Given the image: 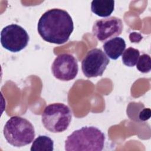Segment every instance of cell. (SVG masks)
Returning a JSON list of instances; mask_svg holds the SVG:
<instances>
[{
  "mask_svg": "<svg viewBox=\"0 0 151 151\" xmlns=\"http://www.w3.org/2000/svg\"><path fill=\"white\" fill-rule=\"evenodd\" d=\"M37 29L42 39L50 43L62 44L69 39L74 29L72 18L65 10L53 8L40 17Z\"/></svg>",
  "mask_w": 151,
  "mask_h": 151,
  "instance_id": "obj_1",
  "label": "cell"
},
{
  "mask_svg": "<svg viewBox=\"0 0 151 151\" xmlns=\"http://www.w3.org/2000/svg\"><path fill=\"white\" fill-rule=\"evenodd\" d=\"M136 68L139 71L143 73H149L151 69L150 55L147 54H143L139 56L136 63Z\"/></svg>",
  "mask_w": 151,
  "mask_h": 151,
  "instance_id": "obj_13",
  "label": "cell"
},
{
  "mask_svg": "<svg viewBox=\"0 0 151 151\" xmlns=\"http://www.w3.org/2000/svg\"><path fill=\"white\" fill-rule=\"evenodd\" d=\"M51 70L53 76L56 78L61 81H70L77 75V60L70 54H60L55 58Z\"/></svg>",
  "mask_w": 151,
  "mask_h": 151,
  "instance_id": "obj_7",
  "label": "cell"
},
{
  "mask_svg": "<svg viewBox=\"0 0 151 151\" xmlns=\"http://www.w3.org/2000/svg\"><path fill=\"white\" fill-rule=\"evenodd\" d=\"M114 8L113 0H94L91 3V11L100 17H109L113 12Z\"/></svg>",
  "mask_w": 151,
  "mask_h": 151,
  "instance_id": "obj_10",
  "label": "cell"
},
{
  "mask_svg": "<svg viewBox=\"0 0 151 151\" xmlns=\"http://www.w3.org/2000/svg\"><path fill=\"white\" fill-rule=\"evenodd\" d=\"M139 56L140 51L139 50L129 47L122 53V59L123 63L126 66L133 67L136 64Z\"/></svg>",
  "mask_w": 151,
  "mask_h": 151,
  "instance_id": "obj_12",
  "label": "cell"
},
{
  "mask_svg": "<svg viewBox=\"0 0 151 151\" xmlns=\"http://www.w3.org/2000/svg\"><path fill=\"white\" fill-rule=\"evenodd\" d=\"M29 40L25 29L17 24H10L4 27L1 32L2 46L11 52H17L27 47Z\"/></svg>",
  "mask_w": 151,
  "mask_h": 151,
  "instance_id": "obj_5",
  "label": "cell"
},
{
  "mask_svg": "<svg viewBox=\"0 0 151 151\" xmlns=\"http://www.w3.org/2000/svg\"><path fill=\"white\" fill-rule=\"evenodd\" d=\"M104 134L94 126H84L74 131L65 140L66 151H101L104 145Z\"/></svg>",
  "mask_w": 151,
  "mask_h": 151,
  "instance_id": "obj_2",
  "label": "cell"
},
{
  "mask_svg": "<svg viewBox=\"0 0 151 151\" xmlns=\"http://www.w3.org/2000/svg\"><path fill=\"white\" fill-rule=\"evenodd\" d=\"M103 48L107 57L112 60H117L124 51L126 42L122 37H116L106 41Z\"/></svg>",
  "mask_w": 151,
  "mask_h": 151,
  "instance_id": "obj_9",
  "label": "cell"
},
{
  "mask_svg": "<svg viewBox=\"0 0 151 151\" xmlns=\"http://www.w3.org/2000/svg\"><path fill=\"white\" fill-rule=\"evenodd\" d=\"M30 150L31 151H52L54 141L47 136L40 135L33 141Z\"/></svg>",
  "mask_w": 151,
  "mask_h": 151,
  "instance_id": "obj_11",
  "label": "cell"
},
{
  "mask_svg": "<svg viewBox=\"0 0 151 151\" xmlns=\"http://www.w3.org/2000/svg\"><path fill=\"white\" fill-rule=\"evenodd\" d=\"M3 133L7 142L18 147L30 144L35 136L32 123L27 119L17 116L11 117L6 122Z\"/></svg>",
  "mask_w": 151,
  "mask_h": 151,
  "instance_id": "obj_3",
  "label": "cell"
},
{
  "mask_svg": "<svg viewBox=\"0 0 151 151\" xmlns=\"http://www.w3.org/2000/svg\"><path fill=\"white\" fill-rule=\"evenodd\" d=\"M150 117V110L149 108H145L139 113V119L141 121H146Z\"/></svg>",
  "mask_w": 151,
  "mask_h": 151,
  "instance_id": "obj_14",
  "label": "cell"
},
{
  "mask_svg": "<svg viewBox=\"0 0 151 151\" xmlns=\"http://www.w3.org/2000/svg\"><path fill=\"white\" fill-rule=\"evenodd\" d=\"M71 117V111L67 105L55 103L45 107L41 115V121L47 130L61 133L67 129Z\"/></svg>",
  "mask_w": 151,
  "mask_h": 151,
  "instance_id": "obj_4",
  "label": "cell"
},
{
  "mask_svg": "<svg viewBox=\"0 0 151 151\" xmlns=\"http://www.w3.org/2000/svg\"><path fill=\"white\" fill-rule=\"evenodd\" d=\"M123 29V23L121 19L110 17L96 20L93 25L92 32L99 41L104 42L120 35Z\"/></svg>",
  "mask_w": 151,
  "mask_h": 151,
  "instance_id": "obj_8",
  "label": "cell"
},
{
  "mask_svg": "<svg viewBox=\"0 0 151 151\" xmlns=\"http://www.w3.org/2000/svg\"><path fill=\"white\" fill-rule=\"evenodd\" d=\"M110 60L99 48H93L87 53L81 61V70L87 78L101 76Z\"/></svg>",
  "mask_w": 151,
  "mask_h": 151,
  "instance_id": "obj_6",
  "label": "cell"
}]
</instances>
